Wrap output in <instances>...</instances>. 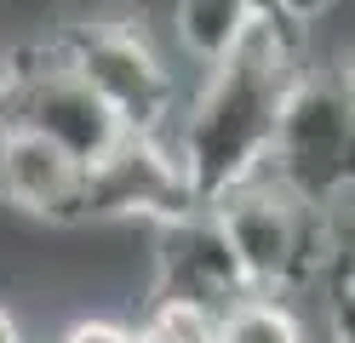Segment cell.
<instances>
[{
    "label": "cell",
    "instance_id": "obj_15",
    "mask_svg": "<svg viewBox=\"0 0 355 343\" xmlns=\"http://www.w3.org/2000/svg\"><path fill=\"white\" fill-rule=\"evenodd\" d=\"M58 343H132V326H121V320H103V315H86V320H75V326L63 332Z\"/></svg>",
    "mask_w": 355,
    "mask_h": 343
},
{
    "label": "cell",
    "instance_id": "obj_17",
    "mask_svg": "<svg viewBox=\"0 0 355 343\" xmlns=\"http://www.w3.org/2000/svg\"><path fill=\"white\" fill-rule=\"evenodd\" d=\"M332 69H338V80L349 86V98H355V46H349V52H344L338 63H332Z\"/></svg>",
    "mask_w": 355,
    "mask_h": 343
},
{
    "label": "cell",
    "instance_id": "obj_8",
    "mask_svg": "<svg viewBox=\"0 0 355 343\" xmlns=\"http://www.w3.org/2000/svg\"><path fill=\"white\" fill-rule=\"evenodd\" d=\"M80 183L86 172L52 143L6 126L0 132V200L46 223H80Z\"/></svg>",
    "mask_w": 355,
    "mask_h": 343
},
{
    "label": "cell",
    "instance_id": "obj_9",
    "mask_svg": "<svg viewBox=\"0 0 355 343\" xmlns=\"http://www.w3.org/2000/svg\"><path fill=\"white\" fill-rule=\"evenodd\" d=\"M258 29V17L241 0H178L172 6V35L195 63H224L230 52H241V40Z\"/></svg>",
    "mask_w": 355,
    "mask_h": 343
},
{
    "label": "cell",
    "instance_id": "obj_7",
    "mask_svg": "<svg viewBox=\"0 0 355 343\" xmlns=\"http://www.w3.org/2000/svg\"><path fill=\"white\" fill-rule=\"evenodd\" d=\"M149 297H184V304H207L224 315L235 297H247L241 263L224 240V229L207 206L172 218L155 229V286Z\"/></svg>",
    "mask_w": 355,
    "mask_h": 343
},
{
    "label": "cell",
    "instance_id": "obj_1",
    "mask_svg": "<svg viewBox=\"0 0 355 343\" xmlns=\"http://www.w3.org/2000/svg\"><path fill=\"white\" fill-rule=\"evenodd\" d=\"M298 75H304L298 35H286L281 23H258L241 40V52L207 69V80L195 86V98L166 132L178 166H184V183L201 206L263 177L275 121Z\"/></svg>",
    "mask_w": 355,
    "mask_h": 343
},
{
    "label": "cell",
    "instance_id": "obj_4",
    "mask_svg": "<svg viewBox=\"0 0 355 343\" xmlns=\"http://www.w3.org/2000/svg\"><path fill=\"white\" fill-rule=\"evenodd\" d=\"M52 52L109 103L132 137H166L178 121V80L155 40L126 17H75L46 40Z\"/></svg>",
    "mask_w": 355,
    "mask_h": 343
},
{
    "label": "cell",
    "instance_id": "obj_19",
    "mask_svg": "<svg viewBox=\"0 0 355 343\" xmlns=\"http://www.w3.org/2000/svg\"><path fill=\"white\" fill-rule=\"evenodd\" d=\"M132 343H161L155 332H144V326H132Z\"/></svg>",
    "mask_w": 355,
    "mask_h": 343
},
{
    "label": "cell",
    "instance_id": "obj_5",
    "mask_svg": "<svg viewBox=\"0 0 355 343\" xmlns=\"http://www.w3.org/2000/svg\"><path fill=\"white\" fill-rule=\"evenodd\" d=\"M0 86H6V126L52 143L58 155H69L80 172H92L98 160L121 149V137H132L109 103L86 86L69 63H63L46 40L24 46L0 63Z\"/></svg>",
    "mask_w": 355,
    "mask_h": 343
},
{
    "label": "cell",
    "instance_id": "obj_16",
    "mask_svg": "<svg viewBox=\"0 0 355 343\" xmlns=\"http://www.w3.org/2000/svg\"><path fill=\"white\" fill-rule=\"evenodd\" d=\"M0 343H29V332H24V320L12 315V304H0Z\"/></svg>",
    "mask_w": 355,
    "mask_h": 343
},
{
    "label": "cell",
    "instance_id": "obj_10",
    "mask_svg": "<svg viewBox=\"0 0 355 343\" xmlns=\"http://www.w3.org/2000/svg\"><path fill=\"white\" fill-rule=\"evenodd\" d=\"M218 343H309V337H304V320L286 297L247 292L218 315Z\"/></svg>",
    "mask_w": 355,
    "mask_h": 343
},
{
    "label": "cell",
    "instance_id": "obj_13",
    "mask_svg": "<svg viewBox=\"0 0 355 343\" xmlns=\"http://www.w3.org/2000/svg\"><path fill=\"white\" fill-rule=\"evenodd\" d=\"M332 6H338V0H275V23L286 35H304V29H315Z\"/></svg>",
    "mask_w": 355,
    "mask_h": 343
},
{
    "label": "cell",
    "instance_id": "obj_18",
    "mask_svg": "<svg viewBox=\"0 0 355 343\" xmlns=\"http://www.w3.org/2000/svg\"><path fill=\"white\" fill-rule=\"evenodd\" d=\"M241 6H247L258 23H275V0H241Z\"/></svg>",
    "mask_w": 355,
    "mask_h": 343
},
{
    "label": "cell",
    "instance_id": "obj_20",
    "mask_svg": "<svg viewBox=\"0 0 355 343\" xmlns=\"http://www.w3.org/2000/svg\"><path fill=\"white\" fill-rule=\"evenodd\" d=\"M0 132H6V86H0Z\"/></svg>",
    "mask_w": 355,
    "mask_h": 343
},
{
    "label": "cell",
    "instance_id": "obj_11",
    "mask_svg": "<svg viewBox=\"0 0 355 343\" xmlns=\"http://www.w3.org/2000/svg\"><path fill=\"white\" fill-rule=\"evenodd\" d=\"M138 326L155 332L161 343H218V309L184 304V297H149Z\"/></svg>",
    "mask_w": 355,
    "mask_h": 343
},
{
    "label": "cell",
    "instance_id": "obj_12",
    "mask_svg": "<svg viewBox=\"0 0 355 343\" xmlns=\"http://www.w3.org/2000/svg\"><path fill=\"white\" fill-rule=\"evenodd\" d=\"M327 286H355V200L327 212Z\"/></svg>",
    "mask_w": 355,
    "mask_h": 343
},
{
    "label": "cell",
    "instance_id": "obj_6",
    "mask_svg": "<svg viewBox=\"0 0 355 343\" xmlns=\"http://www.w3.org/2000/svg\"><path fill=\"white\" fill-rule=\"evenodd\" d=\"M189 183H184V166L166 137H121V149L98 160L80 183V223L92 218H144V223H172L195 212Z\"/></svg>",
    "mask_w": 355,
    "mask_h": 343
},
{
    "label": "cell",
    "instance_id": "obj_3",
    "mask_svg": "<svg viewBox=\"0 0 355 343\" xmlns=\"http://www.w3.org/2000/svg\"><path fill=\"white\" fill-rule=\"evenodd\" d=\"M207 212L224 229L247 292L293 297V292L315 286L327 274V212L304 206L298 195H286L281 183L252 177V183H241V189L218 195Z\"/></svg>",
    "mask_w": 355,
    "mask_h": 343
},
{
    "label": "cell",
    "instance_id": "obj_14",
    "mask_svg": "<svg viewBox=\"0 0 355 343\" xmlns=\"http://www.w3.org/2000/svg\"><path fill=\"white\" fill-rule=\"evenodd\" d=\"M327 332L332 343H355V286H327Z\"/></svg>",
    "mask_w": 355,
    "mask_h": 343
},
{
    "label": "cell",
    "instance_id": "obj_2",
    "mask_svg": "<svg viewBox=\"0 0 355 343\" xmlns=\"http://www.w3.org/2000/svg\"><path fill=\"white\" fill-rule=\"evenodd\" d=\"M263 177L315 212H338L344 200H355V98L338 69L304 63L275 121Z\"/></svg>",
    "mask_w": 355,
    "mask_h": 343
}]
</instances>
